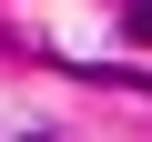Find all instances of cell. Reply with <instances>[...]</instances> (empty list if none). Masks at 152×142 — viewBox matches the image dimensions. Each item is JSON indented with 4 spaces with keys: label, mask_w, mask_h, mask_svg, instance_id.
I'll list each match as a JSON object with an SVG mask.
<instances>
[{
    "label": "cell",
    "mask_w": 152,
    "mask_h": 142,
    "mask_svg": "<svg viewBox=\"0 0 152 142\" xmlns=\"http://www.w3.org/2000/svg\"><path fill=\"white\" fill-rule=\"evenodd\" d=\"M122 31H132V41H152V0H122Z\"/></svg>",
    "instance_id": "cell-1"
}]
</instances>
